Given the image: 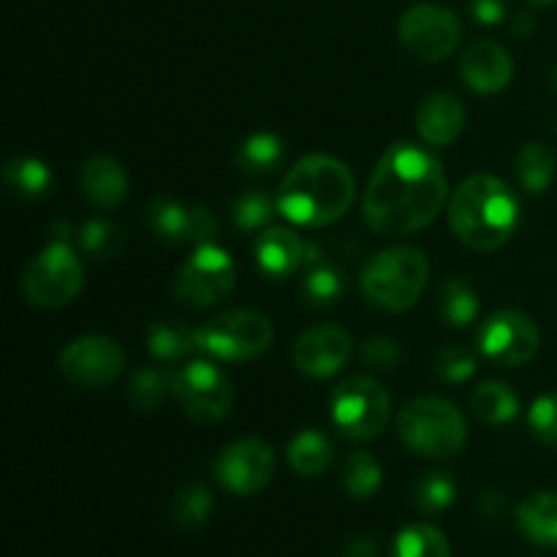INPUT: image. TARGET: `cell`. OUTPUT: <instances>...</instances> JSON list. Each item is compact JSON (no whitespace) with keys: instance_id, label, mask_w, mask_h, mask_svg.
Masks as SVG:
<instances>
[{"instance_id":"obj_2","label":"cell","mask_w":557,"mask_h":557,"mask_svg":"<svg viewBox=\"0 0 557 557\" xmlns=\"http://www.w3.org/2000/svg\"><path fill=\"white\" fill-rule=\"evenodd\" d=\"M357 180L335 156L313 152L288 169L277 194V212L297 226L321 228L341 221L354 205Z\"/></svg>"},{"instance_id":"obj_31","label":"cell","mask_w":557,"mask_h":557,"mask_svg":"<svg viewBox=\"0 0 557 557\" xmlns=\"http://www.w3.org/2000/svg\"><path fill=\"white\" fill-rule=\"evenodd\" d=\"M384 482V471H381L379 460L370 451H354L341 468V484L354 500L373 498Z\"/></svg>"},{"instance_id":"obj_41","label":"cell","mask_w":557,"mask_h":557,"mask_svg":"<svg viewBox=\"0 0 557 557\" xmlns=\"http://www.w3.org/2000/svg\"><path fill=\"white\" fill-rule=\"evenodd\" d=\"M343 557H379V542L368 533H357L343 547Z\"/></svg>"},{"instance_id":"obj_39","label":"cell","mask_w":557,"mask_h":557,"mask_svg":"<svg viewBox=\"0 0 557 557\" xmlns=\"http://www.w3.org/2000/svg\"><path fill=\"white\" fill-rule=\"evenodd\" d=\"M362 364H368L370 370H397L403 364V348L397 346V341L392 337H370L368 343H362V351H359Z\"/></svg>"},{"instance_id":"obj_16","label":"cell","mask_w":557,"mask_h":557,"mask_svg":"<svg viewBox=\"0 0 557 557\" xmlns=\"http://www.w3.org/2000/svg\"><path fill=\"white\" fill-rule=\"evenodd\" d=\"M292 357L308 379H332L351 359V335L335 324L313 326L297 337Z\"/></svg>"},{"instance_id":"obj_10","label":"cell","mask_w":557,"mask_h":557,"mask_svg":"<svg viewBox=\"0 0 557 557\" xmlns=\"http://www.w3.org/2000/svg\"><path fill=\"white\" fill-rule=\"evenodd\" d=\"M237 286L234 259L215 243L199 245L174 281V297L190 310H205L223 302Z\"/></svg>"},{"instance_id":"obj_24","label":"cell","mask_w":557,"mask_h":557,"mask_svg":"<svg viewBox=\"0 0 557 557\" xmlns=\"http://www.w3.org/2000/svg\"><path fill=\"white\" fill-rule=\"evenodd\" d=\"M471 408L479 422L498 428V424L515 422L517 413H520V397L504 381H484L473 389Z\"/></svg>"},{"instance_id":"obj_8","label":"cell","mask_w":557,"mask_h":557,"mask_svg":"<svg viewBox=\"0 0 557 557\" xmlns=\"http://www.w3.org/2000/svg\"><path fill=\"white\" fill-rule=\"evenodd\" d=\"M330 411L348 441H373L392 419V395L370 375H351L332 389Z\"/></svg>"},{"instance_id":"obj_26","label":"cell","mask_w":557,"mask_h":557,"mask_svg":"<svg viewBox=\"0 0 557 557\" xmlns=\"http://www.w3.org/2000/svg\"><path fill=\"white\" fill-rule=\"evenodd\" d=\"M283 163V139L270 131L250 134L234 152V166L248 177H267Z\"/></svg>"},{"instance_id":"obj_44","label":"cell","mask_w":557,"mask_h":557,"mask_svg":"<svg viewBox=\"0 0 557 557\" xmlns=\"http://www.w3.org/2000/svg\"><path fill=\"white\" fill-rule=\"evenodd\" d=\"M549 82H553V90L557 92V65L553 69V76H549Z\"/></svg>"},{"instance_id":"obj_9","label":"cell","mask_w":557,"mask_h":557,"mask_svg":"<svg viewBox=\"0 0 557 557\" xmlns=\"http://www.w3.org/2000/svg\"><path fill=\"white\" fill-rule=\"evenodd\" d=\"M172 395L199 424H215L232 413L234 386L210 359H196L172 370Z\"/></svg>"},{"instance_id":"obj_25","label":"cell","mask_w":557,"mask_h":557,"mask_svg":"<svg viewBox=\"0 0 557 557\" xmlns=\"http://www.w3.org/2000/svg\"><path fill=\"white\" fill-rule=\"evenodd\" d=\"M332 457H335L332 441L321 430H302L299 435H294L286 451V460L292 466V471L305 479L321 476L332 466Z\"/></svg>"},{"instance_id":"obj_1","label":"cell","mask_w":557,"mask_h":557,"mask_svg":"<svg viewBox=\"0 0 557 557\" xmlns=\"http://www.w3.org/2000/svg\"><path fill=\"white\" fill-rule=\"evenodd\" d=\"M444 205H449L444 163L424 147L400 141L375 163L362 212L379 237H408L428 228Z\"/></svg>"},{"instance_id":"obj_17","label":"cell","mask_w":557,"mask_h":557,"mask_svg":"<svg viewBox=\"0 0 557 557\" xmlns=\"http://www.w3.org/2000/svg\"><path fill=\"white\" fill-rule=\"evenodd\" d=\"M460 76L479 96H495L506 90L515 76V60L509 49L500 47L493 38H479L462 52Z\"/></svg>"},{"instance_id":"obj_15","label":"cell","mask_w":557,"mask_h":557,"mask_svg":"<svg viewBox=\"0 0 557 557\" xmlns=\"http://www.w3.org/2000/svg\"><path fill=\"white\" fill-rule=\"evenodd\" d=\"M145 223L161 243L207 245L218 234V218L205 205H183L169 196H156L145 210Z\"/></svg>"},{"instance_id":"obj_30","label":"cell","mask_w":557,"mask_h":557,"mask_svg":"<svg viewBox=\"0 0 557 557\" xmlns=\"http://www.w3.org/2000/svg\"><path fill=\"white\" fill-rule=\"evenodd\" d=\"M343 294H346V275H343L341 267L326 264V261H319V264L310 267V272L302 281L305 305H310L315 310H324L341 302Z\"/></svg>"},{"instance_id":"obj_40","label":"cell","mask_w":557,"mask_h":557,"mask_svg":"<svg viewBox=\"0 0 557 557\" xmlns=\"http://www.w3.org/2000/svg\"><path fill=\"white\" fill-rule=\"evenodd\" d=\"M471 14L482 25H498L506 16V3L504 0H471Z\"/></svg>"},{"instance_id":"obj_29","label":"cell","mask_w":557,"mask_h":557,"mask_svg":"<svg viewBox=\"0 0 557 557\" xmlns=\"http://www.w3.org/2000/svg\"><path fill=\"white\" fill-rule=\"evenodd\" d=\"M392 557H451V544L441 528L417 522L397 533L392 542Z\"/></svg>"},{"instance_id":"obj_18","label":"cell","mask_w":557,"mask_h":557,"mask_svg":"<svg viewBox=\"0 0 557 557\" xmlns=\"http://www.w3.org/2000/svg\"><path fill=\"white\" fill-rule=\"evenodd\" d=\"M256 264L270 281H286L308 264V243L292 228H267L256 239Z\"/></svg>"},{"instance_id":"obj_35","label":"cell","mask_w":557,"mask_h":557,"mask_svg":"<svg viewBox=\"0 0 557 557\" xmlns=\"http://www.w3.org/2000/svg\"><path fill=\"white\" fill-rule=\"evenodd\" d=\"M212 515V493L205 484H185L172 500V520L183 531H199Z\"/></svg>"},{"instance_id":"obj_37","label":"cell","mask_w":557,"mask_h":557,"mask_svg":"<svg viewBox=\"0 0 557 557\" xmlns=\"http://www.w3.org/2000/svg\"><path fill=\"white\" fill-rule=\"evenodd\" d=\"M476 364L479 359L471 348L451 343V346H444L435 354L433 370L444 384H466L476 373Z\"/></svg>"},{"instance_id":"obj_20","label":"cell","mask_w":557,"mask_h":557,"mask_svg":"<svg viewBox=\"0 0 557 557\" xmlns=\"http://www.w3.org/2000/svg\"><path fill=\"white\" fill-rule=\"evenodd\" d=\"M79 188L96 210H114L128 196V174L114 158L96 156L82 163Z\"/></svg>"},{"instance_id":"obj_23","label":"cell","mask_w":557,"mask_h":557,"mask_svg":"<svg viewBox=\"0 0 557 557\" xmlns=\"http://www.w3.org/2000/svg\"><path fill=\"white\" fill-rule=\"evenodd\" d=\"M3 183L16 199L22 201H38L49 196L52 190L54 177L52 169L44 161L33 156H14L3 169Z\"/></svg>"},{"instance_id":"obj_34","label":"cell","mask_w":557,"mask_h":557,"mask_svg":"<svg viewBox=\"0 0 557 557\" xmlns=\"http://www.w3.org/2000/svg\"><path fill=\"white\" fill-rule=\"evenodd\" d=\"M169 395H172V370L141 368L128 384L131 406L141 413L158 411Z\"/></svg>"},{"instance_id":"obj_3","label":"cell","mask_w":557,"mask_h":557,"mask_svg":"<svg viewBox=\"0 0 557 557\" xmlns=\"http://www.w3.org/2000/svg\"><path fill=\"white\" fill-rule=\"evenodd\" d=\"M520 199L495 174H471L449 196V226L466 248L500 250L520 226Z\"/></svg>"},{"instance_id":"obj_32","label":"cell","mask_w":557,"mask_h":557,"mask_svg":"<svg viewBox=\"0 0 557 557\" xmlns=\"http://www.w3.org/2000/svg\"><path fill=\"white\" fill-rule=\"evenodd\" d=\"M457 498V482L449 471H428L413 484L411 500L419 515H444Z\"/></svg>"},{"instance_id":"obj_7","label":"cell","mask_w":557,"mask_h":557,"mask_svg":"<svg viewBox=\"0 0 557 557\" xmlns=\"http://www.w3.org/2000/svg\"><path fill=\"white\" fill-rule=\"evenodd\" d=\"M199 351L210 354L218 362H253L275 341L272 321L256 310H228L207 324L196 326Z\"/></svg>"},{"instance_id":"obj_42","label":"cell","mask_w":557,"mask_h":557,"mask_svg":"<svg viewBox=\"0 0 557 557\" xmlns=\"http://www.w3.org/2000/svg\"><path fill=\"white\" fill-rule=\"evenodd\" d=\"M476 506L484 517H498V515H504L506 498L500 493H484L482 498L476 500Z\"/></svg>"},{"instance_id":"obj_22","label":"cell","mask_w":557,"mask_h":557,"mask_svg":"<svg viewBox=\"0 0 557 557\" xmlns=\"http://www.w3.org/2000/svg\"><path fill=\"white\" fill-rule=\"evenodd\" d=\"M147 351L161 362H180L199 351L196 326L183 324L174 319H158L147 326Z\"/></svg>"},{"instance_id":"obj_19","label":"cell","mask_w":557,"mask_h":557,"mask_svg":"<svg viewBox=\"0 0 557 557\" xmlns=\"http://www.w3.org/2000/svg\"><path fill=\"white\" fill-rule=\"evenodd\" d=\"M466 128V109L451 92H433L417 109V131L430 147H449Z\"/></svg>"},{"instance_id":"obj_21","label":"cell","mask_w":557,"mask_h":557,"mask_svg":"<svg viewBox=\"0 0 557 557\" xmlns=\"http://www.w3.org/2000/svg\"><path fill=\"white\" fill-rule=\"evenodd\" d=\"M517 528L536 547H557V493H533L517 506Z\"/></svg>"},{"instance_id":"obj_28","label":"cell","mask_w":557,"mask_h":557,"mask_svg":"<svg viewBox=\"0 0 557 557\" xmlns=\"http://www.w3.org/2000/svg\"><path fill=\"white\" fill-rule=\"evenodd\" d=\"M438 313L451 330H462L479 315V294L466 277L451 275L438 286Z\"/></svg>"},{"instance_id":"obj_33","label":"cell","mask_w":557,"mask_h":557,"mask_svg":"<svg viewBox=\"0 0 557 557\" xmlns=\"http://www.w3.org/2000/svg\"><path fill=\"white\" fill-rule=\"evenodd\" d=\"M76 245H79L82 253H87L90 259L107 261L114 256L123 253L125 248V232L114 221L107 218H92L76 234Z\"/></svg>"},{"instance_id":"obj_5","label":"cell","mask_w":557,"mask_h":557,"mask_svg":"<svg viewBox=\"0 0 557 557\" xmlns=\"http://www.w3.org/2000/svg\"><path fill=\"white\" fill-rule=\"evenodd\" d=\"M397 438L413 455L449 460L468 444V424L460 408L444 397H417L395 419Z\"/></svg>"},{"instance_id":"obj_36","label":"cell","mask_w":557,"mask_h":557,"mask_svg":"<svg viewBox=\"0 0 557 557\" xmlns=\"http://www.w3.org/2000/svg\"><path fill=\"white\" fill-rule=\"evenodd\" d=\"M277 210V199H272L267 190H245L234 199L232 205V221L234 226H239L243 232H256V228L267 226L272 221Z\"/></svg>"},{"instance_id":"obj_6","label":"cell","mask_w":557,"mask_h":557,"mask_svg":"<svg viewBox=\"0 0 557 557\" xmlns=\"http://www.w3.org/2000/svg\"><path fill=\"white\" fill-rule=\"evenodd\" d=\"M85 286V264L71 248V243L49 239L41 253L27 261L22 272V294L30 305L44 310H58L74 302Z\"/></svg>"},{"instance_id":"obj_43","label":"cell","mask_w":557,"mask_h":557,"mask_svg":"<svg viewBox=\"0 0 557 557\" xmlns=\"http://www.w3.org/2000/svg\"><path fill=\"white\" fill-rule=\"evenodd\" d=\"M533 30H536V16H533L531 11H520L515 20V25H511V33L520 38H528Z\"/></svg>"},{"instance_id":"obj_13","label":"cell","mask_w":557,"mask_h":557,"mask_svg":"<svg viewBox=\"0 0 557 557\" xmlns=\"http://www.w3.org/2000/svg\"><path fill=\"white\" fill-rule=\"evenodd\" d=\"M479 351L498 368H522L542 346L536 321L520 310H498L476 332Z\"/></svg>"},{"instance_id":"obj_4","label":"cell","mask_w":557,"mask_h":557,"mask_svg":"<svg viewBox=\"0 0 557 557\" xmlns=\"http://www.w3.org/2000/svg\"><path fill=\"white\" fill-rule=\"evenodd\" d=\"M430 283V259L411 245H395L375 253L362 267L359 286L364 299L386 313H406L422 299Z\"/></svg>"},{"instance_id":"obj_12","label":"cell","mask_w":557,"mask_h":557,"mask_svg":"<svg viewBox=\"0 0 557 557\" xmlns=\"http://www.w3.org/2000/svg\"><path fill=\"white\" fill-rule=\"evenodd\" d=\"M58 370L76 389H103L123 375L125 351L114 337H76L58 354Z\"/></svg>"},{"instance_id":"obj_38","label":"cell","mask_w":557,"mask_h":557,"mask_svg":"<svg viewBox=\"0 0 557 557\" xmlns=\"http://www.w3.org/2000/svg\"><path fill=\"white\" fill-rule=\"evenodd\" d=\"M528 428L544 446L557 451V392L533 400L531 411H528Z\"/></svg>"},{"instance_id":"obj_14","label":"cell","mask_w":557,"mask_h":557,"mask_svg":"<svg viewBox=\"0 0 557 557\" xmlns=\"http://www.w3.org/2000/svg\"><path fill=\"white\" fill-rule=\"evenodd\" d=\"M277 457L267 441L261 438H239L223 446L215 460V479L226 493L248 498L261 493L275 476Z\"/></svg>"},{"instance_id":"obj_45","label":"cell","mask_w":557,"mask_h":557,"mask_svg":"<svg viewBox=\"0 0 557 557\" xmlns=\"http://www.w3.org/2000/svg\"><path fill=\"white\" fill-rule=\"evenodd\" d=\"M531 3H533V5H553L555 0H531Z\"/></svg>"},{"instance_id":"obj_27","label":"cell","mask_w":557,"mask_h":557,"mask_svg":"<svg viewBox=\"0 0 557 557\" xmlns=\"http://www.w3.org/2000/svg\"><path fill=\"white\" fill-rule=\"evenodd\" d=\"M515 172L520 180L522 188L528 194L539 196L544 190H549L555 174H557V156L553 147L542 145V141H531V145L522 147L515 158Z\"/></svg>"},{"instance_id":"obj_11","label":"cell","mask_w":557,"mask_h":557,"mask_svg":"<svg viewBox=\"0 0 557 557\" xmlns=\"http://www.w3.org/2000/svg\"><path fill=\"white\" fill-rule=\"evenodd\" d=\"M397 38L422 63H441L455 54L462 38V22L446 5L419 3L400 16Z\"/></svg>"}]
</instances>
